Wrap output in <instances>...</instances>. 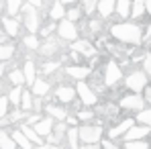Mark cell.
Here are the masks:
<instances>
[{
	"mask_svg": "<svg viewBox=\"0 0 151 149\" xmlns=\"http://www.w3.org/2000/svg\"><path fill=\"white\" fill-rule=\"evenodd\" d=\"M110 35L121 41V43H127V45H139L145 37L141 33V27L133 25V23H116V25L110 27Z\"/></svg>",
	"mask_w": 151,
	"mask_h": 149,
	"instance_id": "6da1fadb",
	"label": "cell"
},
{
	"mask_svg": "<svg viewBox=\"0 0 151 149\" xmlns=\"http://www.w3.org/2000/svg\"><path fill=\"white\" fill-rule=\"evenodd\" d=\"M80 131V141L84 145H100L102 141V129L98 125H84L78 129Z\"/></svg>",
	"mask_w": 151,
	"mask_h": 149,
	"instance_id": "7a4b0ae2",
	"label": "cell"
},
{
	"mask_svg": "<svg viewBox=\"0 0 151 149\" xmlns=\"http://www.w3.org/2000/svg\"><path fill=\"white\" fill-rule=\"evenodd\" d=\"M147 78H149V76L145 74V72H141V70H133V72L125 78V84H127V88H129L133 94H137V92H145V88H147Z\"/></svg>",
	"mask_w": 151,
	"mask_h": 149,
	"instance_id": "3957f363",
	"label": "cell"
},
{
	"mask_svg": "<svg viewBox=\"0 0 151 149\" xmlns=\"http://www.w3.org/2000/svg\"><path fill=\"white\" fill-rule=\"evenodd\" d=\"M76 92H78V98H80V102H82L84 106H94V104L98 102V94L92 90V86H90L88 82H78Z\"/></svg>",
	"mask_w": 151,
	"mask_h": 149,
	"instance_id": "277c9868",
	"label": "cell"
},
{
	"mask_svg": "<svg viewBox=\"0 0 151 149\" xmlns=\"http://www.w3.org/2000/svg\"><path fill=\"white\" fill-rule=\"evenodd\" d=\"M57 33H59V39L61 41H68V43H76L78 41V27H76V23H70L68 19L59 21Z\"/></svg>",
	"mask_w": 151,
	"mask_h": 149,
	"instance_id": "5b68a950",
	"label": "cell"
},
{
	"mask_svg": "<svg viewBox=\"0 0 151 149\" xmlns=\"http://www.w3.org/2000/svg\"><path fill=\"white\" fill-rule=\"evenodd\" d=\"M123 80V70L116 61H108L104 68V86H116Z\"/></svg>",
	"mask_w": 151,
	"mask_h": 149,
	"instance_id": "8992f818",
	"label": "cell"
},
{
	"mask_svg": "<svg viewBox=\"0 0 151 149\" xmlns=\"http://www.w3.org/2000/svg\"><path fill=\"white\" fill-rule=\"evenodd\" d=\"M121 108L141 112V110L145 108V98H143V96H139V94H127V96L121 98Z\"/></svg>",
	"mask_w": 151,
	"mask_h": 149,
	"instance_id": "52a82bcc",
	"label": "cell"
},
{
	"mask_svg": "<svg viewBox=\"0 0 151 149\" xmlns=\"http://www.w3.org/2000/svg\"><path fill=\"white\" fill-rule=\"evenodd\" d=\"M133 127H135V121H133V119H123L119 125H114V127L108 131V139H110V141L121 139V137L125 139V135L131 131V129H133Z\"/></svg>",
	"mask_w": 151,
	"mask_h": 149,
	"instance_id": "ba28073f",
	"label": "cell"
},
{
	"mask_svg": "<svg viewBox=\"0 0 151 149\" xmlns=\"http://www.w3.org/2000/svg\"><path fill=\"white\" fill-rule=\"evenodd\" d=\"M90 68L88 66H65L63 68V74L70 76V78H74V80H78V82H84L88 76H90Z\"/></svg>",
	"mask_w": 151,
	"mask_h": 149,
	"instance_id": "9c48e42d",
	"label": "cell"
},
{
	"mask_svg": "<svg viewBox=\"0 0 151 149\" xmlns=\"http://www.w3.org/2000/svg\"><path fill=\"white\" fill-rule=\"evenodd\" d=\"M72 51H76V53L82 55V57H94V55H96L94 45H92L90 41H86V39H78L76 43H72Z\"/></svg>",
	"mask_w": 151,
	"mask_h": 149,
	"instance_id": "30bf717a",
	"label": "cell"
},
{
	"mask_svg": "<svg viewBox=\"0 0 151 149\" xmlns=\"http://www.w3.org/2000/svg\"><path fill=\"white\" fill-rule=\"evenodd\" d=\"M55 98L59 100L61 104H72L78 98V92H76V88H72V86H59L55 90Z\"/></svg>",
	"mask_w": 151,
	"mask_h": 149,
	"instance_id": "8fae6325",
	"label": "cell"
},
{
	"mask_svg": "<svg viewBox=\"0 0 151 149\" xmlns=\"http://www.w3.org/2000/svg\"><path fill=\"white\" fill-rule=\"evenodd\" d=\"M151 133L149 127H141V125H135L129 133L125 135V143H129V141H145V137Z\"/></svg>",
	"mask_w": 151,
	"mask_h": 149,
	"instance_id": "7c38bea8",
	"label": "cell"
},
{
	"mask_svg": "<svg viewBox=\"0 0 151 149\" xmlns=\"http://www.w3.org/2000/svg\"><path fill=\"white\" fill-rule=\"evenodd\" d=\"M2 29L8 37H19V31H21V23L19 19H10V17H2Z\"/></svg>",
	"mask_w": 151,
	"mask_h": 149,
	"instance_id": "4fadbf2b",
	"label": "cell"
},
{
	"mask_svg": "<svg viewBox=\"0 0 151 149\" xmlns=\"http://www.w3.org/2000/svg\"><path fill=\"white\" fill-rule=\"evenodd\" d=\"M53 127H55V123H53V119L51 117H45L41 123H37L33 129H35V133L43 139V137H49L51 133H53Z\"/></svg>",
	"mask_w": 151,
	"mask_h": 149,
	"instance_id": "5bb4252c",
	"label": "cell"
},
{
	"mask_svg": "<svg viewBox=\"0 0 151 149\" xmlns=\"http://www.w3.org/2000/svg\"><path fill=\"white\" fill-rule=\"evenodd\" d=\"M57 53H59V41L57 39H47L39 47V55H43V57H53Z\"/></svg>",
	"mask_w": 151,
	"mask_h": 149,
	"instance_id": "9a60e30c",
	"label": "cell"
},
{
	"mask_svg": "<svg viewBox=\"0 0 151 149\" xmlns=\"http://www.w3.org/2000/svg\"><path fill=\"white\" fill-rule=\"evenodd\" d=\"M65 135H68V127H65V123H57L55 127H53V133L47 137V141H49V145H57Z\"/></svg>",
	"mask_w": 151,
	"mask_h": 149,
	"instance_id": "2e32d148",
	"label": "cell"
},
{
	"mask_svg": "<svg viewBox=\"0 0 151 149\" xmlns=\"http://www.w3.org/2000/svg\"><path fill=\"white\" fill-rule=\"evenodd\" d=\"M45 112L49 114L53 121H59V123H63V121H68V110H63L61 106H55V104H47L45 106Z\"/></svg>",
	"mask_w": 151,
	"mask_h": 149,
	"instance_id": "e0dca14e",
	"label": "cell"
},
{
	"mask_svg": "<svg viewBox=\"0 0 151 149\" xmlns=\"http://www.w3.org/2000/svg\"><path fill=\"white\" fill-rule=\"evenodd\" d=\"M98 14H100V19H110L112 17V12L116 10V2H112V0H102L98 2Z\"/></svg>",
	"mask_w": 151,
	"mask_h": 149,
	"instance_id": "ac0fdd59",
	"label": "cell"
},
{
	"mask_svg": "<svg viewBox=\"0 0 151 149\" xmlns=\"http://www.w3.org/2000/svg\"><path fill=\"white\" fill-rule=\"evenodd\" d=\"M19 129L23 131V135H25L27 139H29L31 143H35L37 147H41V145H45V143H43V139H41V137H39V135L35 133V129H33V127H29L27 123H21V127H19Z\"/></svg>",
	"mask_w": 151,
	"mask_h": 149,
	"instance_id": "d6986e66",
	"label": "cell"
},
{
	"mask_svg": "<svg viewBox=\"0 0 151 149\" xmlns=\"http://www.w3.org/2000/svg\"><path fill=\"white\" fill-rule=\"evenodd\" d=\"M51 90V84L49 82H45L43 78H37V82L31 86V92H33V96H47Z\"/></svg>",
	"mask_w": 151,
	"mask_h": 149,
	"instance_id": "ffe728a7",
	"label": "cell"
},
{
	"mask_svg": "<svg viewBox=\"0 0 151 149\" xmlns=\"http://www.w3.org/2000/svg\"><path fill=\"white\" fill-rule=\"evenodd\" d=\"M65 14H68V12H65V4H63V2L57 0V2L51 4V8H49V19L51 21H63Z\"/></svg>",
	"mask_w": 151,
	"mask_h": 149,
	"instance_id": "44dd1931",
	"label": "cell"
},
{
	"mask_svg": "<svg viewBox=\"0 0 151 149\" xmlns=\"http://www.w3.org/2000/svg\"><path fill=\"white\" fill-rule=\"evenodd\" d=\"M10 137H12V141L17 143V147H21V149H33V143H31L25 135H23V131H21V129H14V131L10 133Z\"/></svg>",
	"mask_w": 151,
	"mask_h": 149,
	"instance_id": "7402d4cb",
	"label": "cell"
},
{
	"mask_svg": "<svg viewBox=\"0 0 151 149\" xmlns=\"http://www.w3.org/2000/svg\"><path fill=\"white\" fill-rule=\"evenodd\" d=\"M23 74H25V80H27L29 86H33V84L37 82V68H35L33 61H25V66H23Z\"/></svg>",
	"mask_w": 151,
	"mask_h": 149,
	"instance_id": "603a6c76",
	"label": "cell"
},
{
	"mask_svg": "<svg viewBox=\"0 0 151 149\" xmlns=\"http://www.w3.org/2000/svg\"><path fill=\"white\" fill-rule=\"evenodd\" d=\"M65 139H68V143H70V149H80V131L76 129V127H70L68 129V135H65Z\"/></svg>",
	"mask_w": 151,
	"mask_h": 149,
	"instance_id": "cb8c5ba5",
	"label": "cell"
},
{
	"mask_svg": "<svg viewBox=\"0 0 151 149\" xmlns=\"http://www.w3.org/2000/svg\"><path fill=\"white\" fill-rule=\"evenodd\" d=\"M131 2L129 0H119L116 2V14L121 17V19H129L131 17Z\"/></svg>",
	"mask_w": 151,
	"mask_h": 149,
	"instance_id": "d4e9b609",
	"label": "cell"
},
{
	"mask_svg": "<svg viewBox=\"0 0 151 149\" xmlns=\"http://www.w3.org/2000/svg\"><path fill=\"white\" fill-rule=\"evenodd\" d=\"M8 80H10L12 88H17V86H23V84H27V80H25V74H23V70H12V72L8 74Z\"/></svg>",
	"mask_w": 151,
	"mask_h": 149,
	"instance_id": "484cf974",
	"label": "cell"
},
{
	"mask_svg": "<svg viewBox=\"0 0 151 149\" xmlns=\"http://www.w3.org/2000/svg\"><path fill=\"white\" fill-rule=\"evenodd\" d=\"M143 14H145V2H143V0H133V6H131V17L139 21Z\"/></svg>",
	"mask_w": 151,
	"mask_h": 149,
	"instance_id": "4316f807",
	"label": "cell"
},
{
	"mask_svg": "<svg viewBox=\"0 0 151 149\" xmlns=\"http://www.w3.org/2000/svg\"><path fill=\"white\" fill-rule=\"evenodd\" d=\"M23 86H17V88H12L10 92H8V102L10 104H14V106H21V100H23Z\"/></svg>",
	"mask_w": 151,
	"mask_h": 149,
	"instance_id": "83f0119b",
	"label": "cell"
},
{
	"mask_svg": "<svg viewBox=\"0 0 151 149\" xmlns=\"http://www.w3.org/2000/svg\"><path fill=\"white\" fill-rule=\"evenodd\" d=\"M0 149H17V143L4 129H0Z\"/></svg>",
	"mask_w": 151,
	"mask_h": 149,
	"instance_id": "f1b7e54d",
	"label": "cell"
},
{
	"mask_svg": "<svg viewBox=\"0 0 151 149\" xmlns=\"http://www.w3.org/2000/svg\"><path fill=\"white\" fill-rule=\"evenodd\" d=\"M137 123L141 127H149L151 129V106L149 108H143L139 114H137Z\"/></svg>",
	"mask_w": 151,
	"mask_h": 149,
	"instance_id": "f546056e",
	"label": "cell"
},
{
	"mask_svg": "<svg viewBox=\"0 0 151 149\" xmlns=\"http://www.w3.org/2000/svg\"><path fill=\"white\" fill-rule=\"evenodd\" d=\"M23 45H25L29 51H39V47H41V43H39L37 35H27L25 39H23Z\"/></svg>",
	"mask_w": 151,
	"mask_h": 149,
	"instance_id": "4dcf8cb0",
	"label": "cell"
},
{
	"mask_svg": "<svg viewBox=\"0 0 151 149\" xmlns=\"http://www.w3.org/2000/svg\"><path fill=\"white\" fill-rule=\"evenodd\" d=\"M14 55V45L12 43H4V45H0V61L4 63L6 59H10Z\"/></svg>",
	"mask_w": 151,
	"mask_h": 149,
	"instance_id": "1f68e13d",
	"label": "cell"
},
{
	"mask_svg": "<svg viewBox=\"0 0 151 149\" xmlns=\"http://www.w3.org/2000/svg\"><path fill=\"white\" fill-rule=\"evenodd\" d=\"M33 104H35V98H33V92H29V90H25L23 92V100H21V108L23 110H33Z\"/></svg>",
	"mask_w": 151,
	"mask_h": 149,
	"instance_id": "d6a6232c",
	"label": "cell"
},
{
	"mask_svg": "<svg viewBox=\"0 0 151 149\" xmlns=\"http://www.w3.org/2000/svg\"><path fill=\"white\" fill-rule=\"evenodd\" d=\"M21 8H23V2H21V0H8V2H6V12H8L10 17H17V14L21 12Z\"/></svg>",
	"mask_w": 151,
	"mask_h": 149,
	"instance_id": "836d02e7",
	"label": "cell"
},
{
	"mask_svg": "<svg viewBox=\"0 0 151 149\" xmlns=\"http://www.w3.org/2000/svg\"><path fill=\"white\" fill-rule=\"evenodd\" d=\"M82 8L80 6H72V8H68V14H65V19L70 21V23H78L80 19H82Z\"/></svg>",
	"mask_w": 151,
	"mask_h": 149,
	"instance_id": "e575fe53",
	"label": "cell"
},
{
	"mask_svg": "<svg viewBox=\"0 0 151 149\" xmlns=\"http://www.w3.org/2000/svg\"><path fill=\"white\" fill-rule=\"evenodd\" d=\"M98 8V2H94V0H84L82 2V12H86L88 17H92V12Z\"/></svg>",
	"mask_w": 151,
	"mask_h": 149,
	"instance_id": "d590c367",
	"label": "cell"
},
{
	"mask_svg": "<svg viewBox=\"0 0 151 149\" xmlns=\"http://www.w3.org/2000/svg\"><path fill=\"white\" fill-rule=\"evenodd\" d=\"M6 119H8V123H17V121H27L29 114H27L25 110H14V112H10V117H6Z\"/></svg>",
	"mask_w": 151,
	"mask_h": 149,
	"instance_id": "8d00e7d4",
	"label": "cell"
},
{
	"mask_svg": "<svg viewBox=\"0 0 151 149\" xmlns=\"http://www.w3.org/2000/svg\"><path fill=\"white\" fill-rule=\"evenodd\" d=\"M125 149H151L147 141H129L125 143Z\"/></svg>",
	"mask_w": 151,
	"mask_h": 149,
	"instance_id": "74e56055",
	"label": "cell"
},
{
	"mask_svg": "<svg viewBox=\"0 0 151 149\" xmlns=\"http://www.w3.org/2000/svg\"><path fill=\"white\" fill-rule=\"evenodd\" d=\"M8 96H0V121L6 119V112H8Z\"/></svg>",
	"mask_w": 151,
	"mask_h": 149,
	"instance_id": "f35d334b",
	"label": "cell"
},
{
	"mask_svg": "<svg viewBox=\"0 0 151 149\" xmlns=\"http://www.w3.org/2000/svg\"><path fill=\"white\" fill-rule=\"evenodd\" d=\"M57 70H59V63H57V61H47V63H43V68H41L43 74H53V72H57Z\"/></svg>",
	"mask_w": 151,
	"mask_h": 149,
	"instance_id": "ab89813d",
	"label": "cell"
},
{
	"mask_svg": "<svg viewBox=\"0 0 151 149\" xmlns=\"http://www.w3.org/2000/svg\"><path fill=\"white\" fill-rule=\"evenodd\" d=\"M92 119H94V112H92V110H84V108H82V110L78 112V121L88 123V121H92Z\"/></svg>",
	"mask_w": 151,
	"mask_h": 149,
	"instance_id": "60d3db41",
	"label": "cell"
},
{
	"mask_svg": "<svg viewBox=\"0 0 151 149\" xmlns=\"http://www.w3.org/2000/svg\"><path fill=\"white\" fill-rule=\"evenodd\" d=\"M88 29H90V33H94V35H98L102 29V23L98 21V19H92L90 23H88Z\"/></svg>",
	"mask_w": 151,
	"mask_h": 149,
	"instance_id": "b9f144b4",
	"label": "cell"
},
{
	"mask_svg": "<svg viewBox=\"0 0 151 149\" xmlns=\"http://www.w3.org/2000/svg\"><path fill=\"white\" fill-rule=\"evenodd\" d=\"M41 121H43L41 112H35V114H29V119H27V125H29V127H35L37 123H41Z\"/></svg>",
	"mask_w": 151,
	"mask_h": 149,
	"instance_id": "7bdbcfd3",
	"label": "cell"
},
{
	"mask_svg": "<svg viewBox=\"0 0 151 149\" xmlns=\"http://www.w3.org/2000/svg\"><path fill=\"white\" fill-rule=\"evenodd\" d=\"M143 72L151 78V53H147V55L143 57Z\"/></svg>",
	"mask_w": 151,
	"mask_h": 149,
	"instance_id": "ee69618b",
	"label": "cell"
},
{
	"mask_svg": "<svg viewBox=\"0 0 151 149\" xmlns=\"http://www.w3.org/2000/svg\"><path fill=\"white\" fill-rule=\"evenodd\" d=\"M100 147L102 149H119L112 141H110V139H102V141H100Z\"/></svg>",
	"mask_w": 151,
	"mask_h": 149,
	"instance_id": "f6af8a7d",
	"label": "cell"
},
{
	"mask_svg": "<svg viewBox=\"0 0 151 149\" xmlns=\"http://www.w3.org/2000/svg\"><path fill=\"white\" fill-rule=\"evenodd\" d=\"M143 98H145V102H149V104H151V86L145 88V96H143Z\"/></svg>",
	"mask_w": 151,
	"mask_h": 149,
	"instance_id": "bcb514c9",
	"label": "cell"
},
{
	"mask_svg": "<svg viewBox=\"0 0 151 149\" xmlns=\"http://www.w3.org/2000/svg\"><path fill=\"white\" fill-rule=\"evenodd\" d=\"M6 37H8V35L4 33V29H0V45H4V43H6Z\"/></svg>",
	"mask_w": 151,
	"mask_h": 149,
	"instance_id": "7dc6e473",
	"label": "cell"
},
{
	"mask_svg": "<svg viewBox=\"0 0 151 149\" xmlns=\"http://www.w3.org/2000/svg\"><path fill=\"white\" fill-rule=\"evenodd\" d=\"M31 4H33L35 8H41V6H43V2H41V0H31Z\"/></svg>",
	"mask_w": 151,
	"mask_h": 149,
	"instance_id": "c3c4849f",
	"label": "cell"
},
{
	"mask_svg": "<svg viewBox=\"0 0 151 149\" xmlns=\"http://www.w3.org/2000/svg\"><path fill=\"white\" fill-rule=\"evenodd\" d=\"M76 123H78V119H76V117H68V125L76 127Z\"/></svg>",
	"mask_w": 151,
	"mask_h": 149,
	"instance_id": "681fc988",
	"label": "cell"
},
{
	"mask_svg": "<svg viewBox=\"0 0 151 149\" xmlns=\"http://www.w3.org/2000/svg\"><path fill=\"white\" fill-rule=\"evenodd\" d=\"M35 149H59L57 145H41V147H35Z\"/></svg>",
	"mask_w": 151,
	"mask_h": 149,
	"instance_id": "f907efd6",
	"label": "cell"
},
{
	"mask_svg": "<svg viewBox=\"0 0 151 149\" xmlns=\"http://www.w3.org/2000/svg\"><path fill=\"white\" fill-rule=\"evenodd\" d=\"M145 12H149V17H151V0L145 2Z\"/></svg>",
	"mask_w": 151,
	"mask_h": 149,
	"instance_id": "816d5d0a",
	"label": "cell"
},
{
	"mask_svg": "<svg viewBox=\"0 0 151 149\" xmlns=\"http://www.w3.org/2000/svg\"><path fill=\"white\" fill-rule=\"evenodd\" d=\"M6 66H8V63H0V78H2L4 72H6Z\"/></svg>",
	"mask_w": 151,
	"mask_h": 149,
	"instance_id": "f5cc1de1",
	"label": "cell"
},
{
	"mask_svg": "<svg viewBox=\"0 0 151 149\" xmlns=\"http://www.w3.org/2000/svg\"><path fill=\"white\" fill-rule=\"evenodd\" d=\"M82 149H102V147H100V145H84Z\"/></svg>",
	"mask_w": 151,
	"mask_h": 149,
	"instance_id": "db71d44e",
	"label": "cell"
}]
</instances>
